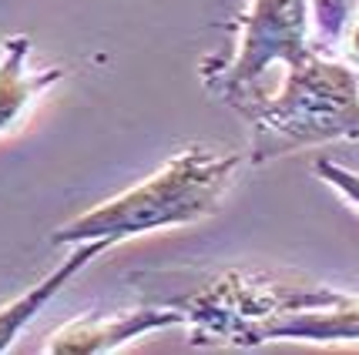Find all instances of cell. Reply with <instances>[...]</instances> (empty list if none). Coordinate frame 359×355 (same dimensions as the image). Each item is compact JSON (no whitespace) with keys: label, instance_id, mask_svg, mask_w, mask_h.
<instances>
[{"label":"cell","instance_id":"1","mask_svg":"<svg viewBox=\"0 0 359 355\" xmlns=\"http://www.w3.org/2000/svg\"><path fill=\"white\" fill-rule=\"evenodd\" d=\"M238 161H242L238 155L185 148L138 188L104 201L101 208L64 225L61 232H54V245H78L91 238L121 242V238L155 232V228L198 221L219 208L222 195L232 185Z\"/></svg>","mask_w":359,"mask_h":355},{"label":"cell","instance_id":"2","mask_svg":"<svg viewBox=\"0 0 359 355\" xmlns=\"http://www.w3.org/2000/svg\"><path fill=\"white\" fill-rule=\"evenodd\" d=\"M238 111L255 124L252 161L336 138H359V78L346 64L306 54L289 67L276 97H242Z\"/></svg>","mask_w":359,"mask_h":355},{"label":"cell","instance_id":"3","mask_svg":"<svg viewBox=\"0 0 359 355\" xmlns=\"http://www.w3.org/2000/svg\"><path fill=\"white\" fill-rule=\"evenodd\" d=\"M306 54V0H255L252 14L245 17L238 57L229 71L208 81V88L225 94L229 101H238L249 91V84L262 78L269 64L285 61L292 67Z\"/></svg>","mask_w":359,"mask_h":355},{"label":"cell","instance_id":"4","mask_svg":"<svg viewBox=\"0 0 359 355\" xmlns=\"http://www.w3.org/2000/svg\"><path fill=\"white\" fill-rule=\"evenodd\" d=\"M185 322V312L178 309H138L118 315V319H84V322L64 325L54 339L47 342V352L61 355H78V352H111L128 339H138L151 328H165V325Z\"/></svg>","mask_w":359,"mask_h":355},{"label":"cell","instance_id":"5","mask_svg":"<svg viewBox=\"0 0 359 355\" xmlns=\"http://www.w3.org/2000/svg\"><path fill=\"white\" fill-rule=\"evenodd\" d=\"M269 339H313V342L359 339V298L339 295L329 305L276 315L269 322L255 325L245 335V345H259V342Z\"/></svg>","mask_w":359,"mask_h":355},{"label":"cell","instance_id":"6","mask_svg":"<svg viewBox=\"0 0 359 355\" xmlns=\"http://www.w3.org/2000/svg\"><path fill=\"white\" fill-rule=\"evenodd\" d=\"M27 57H31V41L27 37H11L4 57H0V134L7 127H14L31 111L34 101L54 81L64 78V71H31Z\"/></svg>","mask_w":359,"mask_h":355},{"label":"cell","instance_id":"7","mask_svg":"<svg viewBox=\"0 0 359 355\" xmlns=\"http://www.w3.org/2000/svg\"><path fill=\"white\" fill-rule=\"evenodd\" d=\"M111 245H114L111 238H91V242H88L84 248H78V251H74V255H71V258H67L61 268H54V272H50V275H47L41 285H34L27 295L14 298L11 305H4V309H0V352H4V349H7V345H11L17 335H20V328L31 322L34 315L44 309L54 295L61 292L67 278L74 275L78 268H84V265L91 262L94 255H101V251H104V248H111Z\"/></svg>","mask_w":359,"mask_h":355},{"label":"cell","instance_id":"8","mask_svg":"<svg viewBox=\"0 0 359 355\" xmlns=\"http://www.w3.org/2000/svg\"><path fill=\"white\" fill-rule=\"evenodd\" d=\"M359 0H316V20L319 31L326 34L329 41H339L343 31L349 27V20L356 17Z\"/></svg>","mask_w":359,"mask_h":355},{"label":"cell","instance_id":"9","mask_svg":"<svg viewBox=\"0 0 359 355\" xmlns=\"http://www.w3.org/2000/svg\"><path fill=\"white\" fill-rule=\"evenodd\" d=\"M316 174H319V178H326L329 185L339 188L346 198L359 204V174L339 168V165H332V161H319V165H316Z\"/></svg>","mask_w":359,"mask_h":355},{"label":"cell","instance_id":"10","mask_svg":"<svg viewBox=\"0 0 359 355\" xmlns=\"http://www.w3.org/2000/svg\"><path fill=\"white\" fill-rule=\"evenodd\" d=\"M343 50H346V61L353 64V67H359V14L349 20V27L343 31Z\"/></svg>","mask_w":359,"mask_h":355}]
</instances>
